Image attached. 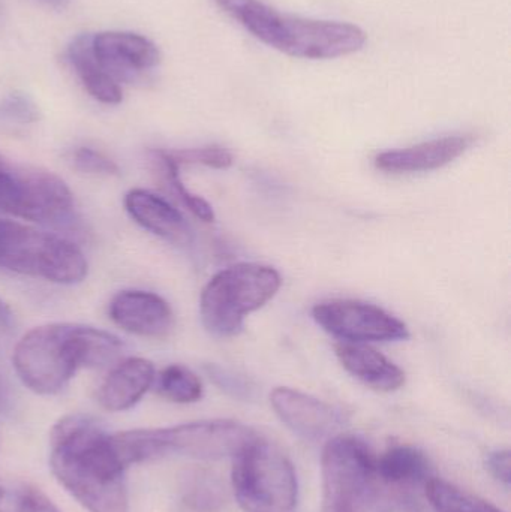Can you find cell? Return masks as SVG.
<instances>
[{
	"label": "cell",
	"instance_id": "1",
	"mask_svg": "<svg viewBox=\"0 0 511 512\" xmlns=\"http://www.w3.org/2000/svg\"><path fill=\"white\" fill-rule=\"evenodd\" d=\"M54 477L89 512H129L125 465L113 438L86 415L59 420L50 435Z\"/></svg>",
	"mask_w": 511,
	"mask_h": 512
},
{
	"label": "cell",
	"instance_id": "2",
	"mask_svg": "<svg viewBox=\"0 0 511 512\" xmlns=\"http://www.w3.org/2000/svg\"><path fill=\"white\" fill-rule=\"evenodd\" d=\"M123 343L108 331L89 325H41L21 337L12 363L24 385L33 393H60L83 367L98 369L119 360Z\"/></svg>",
	"mask_w": 511,
	"mask_h": 512
},
{
	"label": "cell",
	"instance_id": "3",
	"mask_svg": "<svg viewBox=\"0 0 511 512\" xmlns=\"http://www.w3.org/2000/svg\"><path fill=\"white\" fill-rule=\"evenodd\" d=\"M248 32L281 53L299 59L350 56L365 47V30L342 21L312 20L285 14L261 0H216Z\"/></svg>",
	"mask_w": 511,
	"mask_h": 512
},
{
	"label": "cell",
	"instance_id": "4",
	"mask_svg": "<svg viewBox=\"0 0 511 512\" xmlns=\"http://www.w3.org/2000/svg\"><path fill=\"white\" fill-rule=\"evenodd\" d=\"M257 433L230 420L195 421L168 429H137L113 435V444L128 468L168 454L215 460L234 457Z\"/></svg>",
	"mask_w": 511,
	"mask_h": 512
},
{
	"label": "cell",
	"instance_id": "5",
	"mask_svg": "<svg viewBox=\"0 0 511 512\" xmlns=\"http://www.w3.org/2000/svg\"><path fill=\"white\" fill-rule=\"evenodd\" d=\"M392 487L378 471L377 456L356 436L327 442L323 453V512H386Z\"/></svg>",
	"mask_w": 511,
	"mask_h": 512
},
{
	"label": "cell",
	"instance_id": "6",
	"mask_svg": "<svg viewBox=\"0 0 511 512\" xmlns=\"http://www.w3.org/2000/svg\"><path fill=\"white\" fill-rule=\"evenodd\" d=\"M281 285L278 270L257 262H240L219 271L201 292L204 328L221 339L237 336L246 316L269 303Z\"/></svg>",
	"mask_w": 511,
	"mask_h": 512
},
{
	"label": "cell",
	"instance_id": "7",
	"mask_svg": "<svg viewBox=\"0 0 511 512\" xmlns=\"http://www.w3.org/2000/svg\"><path fill=\"white\" fill-rule=\"evenodd\" d=\"M0 268L59 285L86 279L89 264L69 240L0 218Z\"/></svg>",
	"mask_w": 511,
	"mask_h": 512
},
{
	"label": "cell",
	"instance_id": "8",
	"mask_svg": "<svg viewBox=\"0 0 511 512\" xmlns=\"http://www.w3.org/2000/svg\"><path fill=\"white\" fill-rule=\"evenodd\" d=\"M234 496L245 512H294L299 484L293 463L260 436L233 457Z\"/></svg>",
	"mask_w": 511,
	"mask_h": 512
},
{
	"label": "cell",
	"instance_id": "9",
	"mask_svg": "<svg viewBox=\"0 0 511 512\" xmlns=\"http://www.w3.org/2000/svg\"><path fill=\"white\" fill-rule=\"evenodd\" d=\"M0 213L36 224L62 225L74 213V198L56 174L15 164L0 153Z\"/></svg>",
	"mask_w": 511,
	"mask_h": 512
},
{
	"label": "cell",
	"instance_id": "10",
	"mask_svg": "<svg viewBox=\"0 0 511 512\" xmlns=\"http://www.w3.org/2000/svg\"><path fill=\"white\" fill-rule=\"evenodd\" d=\"M315 322L342 342H398L410 337L407 324L375 304L330 300L312 310Z\"/></svg>",
	"mask_w": 511,
	"mask_h": 512
},
{
	"label": "cell",
	"instance_id": "11",
	"mask_svg": "<svg viewBox=\"0 0 511 512\" xmlns=\"http://www.w3.org/2000/svg\"><path fill=\"white\" fill-rule=\"evenodd\" d=\"M93 51L105 71L119 83L137 80L161 62L158 47L138 33H96L93 35Z\"/></svg>",
	"mask_w": 511,
	"mask_h": 512
},
{
	"label": "cell",
	"instance_id": "12",
	"mask_svg": "<svg viewBox=\"0 0 511 512\" xmlns=\"http://www.w3.org/2000/svg\"><path fill=\"white\" fill-rule=\"evenodd\" d=\"M111 321L129 334L140 337H165L174 325L170 304L155 292L126 289L111 298Z\"/></svg>",
	"mask_w": 511,
	"mask_h": 512
},
{
	"label": "cell",
	"instance_id": "13",
	"mask_svg": "<svg viewBox=\"0 0 511 512\" xmlns=\"http://www.w3.org/2000/svg\"><path fill=\"white\" fill-rule=\"evenodd\" d=\"M270 402L276 415L303 438H324L338 427L339 414L332 406L293 388H275Z\"/></svg>",
	"mask_w": 511,
	"mask_h": 512
},
{
	"label": "cell",
	"instance_id": "14",
	"mask_svg": "<svg viewBox=\"0 0 511 512\" xmlns=\"http://www.w3.org/2000/svg\"><path fill=\"white\" fill-rule=\"evenodd\" d=\"M473 143L470 135L437 138L407 149L381 153L375 158V165L378 170L393 174L438 170L464 155Z\"/></svg>",
	"mask_w": 511,
	"mask_h": 512
},
{
	"label": "cell",
	"instance_id": "15",
	"mask_svg": "<svg viewBox=\"0 0 511 512\" xmlns=\"http://www.w3.org/2000/svg\"><path fill=\"white\" fill-rule=\"evenodd\" d=\"M125 209L149 233L173 245H191L192 233L188 222L176 207L159 195L146 189H132L125 195Z\"/></svg>",
	"mask_w": 511,
	"mask_h": 512
},
{
	"label": "cell",
	"instance_id": "16",
	"mask_svg": "<svg viewBox=\"0 0 511 512\" xmlns=\"http://www.w3.org/2000/svg\"><path fill=\"white\" fill-rule=\"evenodd\" d=\"M156 370L152 361L131 357L117 363L98 390V402L110 412L134 408L155 384Z\"/></svg>",
	"mask_w": 511,
	"mask_h": 512
},
{
	"label": "cell",
	"instance_id": "17",
	"mask_svg": "<svg viewBox=\"0 0 511 512\" xmlns=\"http://www.w3.org/2000/svg\"><path fill=\"white\" fill-rule=\"evenodd\" d=\"M336 357L350 375L372 390L392 393L404 387V370L371 346L341 342L336 345Z\"/></svg>",
	"mask_w": 511,
	"mask_h": 512
},
{
	"label": "cell",
	"instance_id": "18",
	"mask_svg": "<svg viewBox=\"0 0 511 512\" xmlns=\"http://www.w3.org/2000/svg\"><path fill=\"white\" fill-rule=\"evenodd\" d=\"M69 62L80 78L84 89L96 101L107 105H117L122 102L123 92L119 81L114 80L104 66L99 63L93 51V35L84 33L72 39L68 48Z\"/></svg>",
	"mask_w": 511,
	"mask_h": 512
},
{
	"label": "cell",
	"instance_id": "19",
	"mask_svg": "<svg viewBox=\"0 0 511 512\" xmlns=\"http://www.w3.org/2000/svg\"><path fill=\"white\" fill-rule=\"evenodd\" d=\"M377 463L381 478L392 489L419 486L431 478L428 457L411 445L389 448L383 456L377 457Z\"/></svg>",
	"mask_w": 511,
	"mask_h": 512
},
{
	"label": "cell",
	"instance_id": "20",
	"mask_svg": "<svg viewBox=\"0 0 511 512\" xmlns=\"http://www.w3.org/2000/svg\"><path fill=\"white\" fill-rule=\"evenodd\" d=\"M425 489L426 498L435 512H503L491 502L440 478H429Z\"/></svg>",
	"mask_w": 511,
	"mask_h": 512
},
{
	"label": "cell",
	"instance_id": "21",
	"mask_svg": "<svg viewBox=\"0 0 511 512\" xmlns=\"http://www.w3.org/2000/svg\"><path fill=\"white\" fill-rule=\"evenodd\" d=\"M153 385H156L159 396L180 405L198 402L203 397L200 378L182 364H171L162 369Z\"/></svg>",
	"mask_w": 511,
	"mask_h": 512
},
{
	"label": "cell",
	"instance_id": "22",
	"mask_svg": "<svg viewBox=\"0 0 511 512\" xmlns=\"http://www.w3.org/2000/svg\"><path fill=\"white\" fill-rule=\"evenodd\" d=\"M152 156L153 162L158 165V170L161 171L162 176H164L165 182L170 186L174 195L182 201L183 206L191 210L201 221H215V212H213L212 206H210L204 198L192 194V192L183 185L182 179H180V167L171 159L167 150H155V152H152Z\"/></svg>",
	"mask_w": 511,
	"mask_h": 512
},
{
	"label": "cell",
	"instance_id": "23",
	"mask_svg": "<svg viewBox=\"0 0 511 512\" xmlns=\"http://www.w3.org/2000/svg\"><path fill=\"white\" fill-rule=\"evenodd\" d=\"M0 512H60L36 487L23 481H0Z\"/></svg>",
	"mask_w": 511,
	"mask_h": 512
},
{
	"label": "cell",
	"instance_id": "24",
	"mask_svg": "<svg viewBox=\"0 0 511 512\" xmlns=\"http://www.w3.org/2000/svg\"><path fill=\"white\" fill-rule=\"evenodd\" d=\"M186 504L198 511H215L221 507L222 489L209 472H192L186 480Z\"/></svg>",
	"mask_w": 511,
	"mask_h": 512
},
{
	"label": "cell",
	"instance_id": "25",
	"mask_svg": "<svg viewBox=\"0 0 511 512\" xmlns=\"http://www.w3.org/2000/svg\"><path fill=\"white\" fill-rule=\"evenodd\" d=\"M168 152V150H167ZM177 165H206L210 168L225 170L233 164V155L224 147L209 146L201 149L171 150L168 152Z\"/></svg>",
	"mask_w": 511,
	"mask_h": 512
},
{
	"label": "cell",
	"instance_id": "26",
	"mask_svg": "<svg viewBox=\"0 0 511 512\" xmlns=\"http://www.w3.org/2000/svg\"><path fill=\"white\" fill-rule=\"evenodd\" d=\"M72 165L75 170L93 176H119L120 168L105 153L90 147H80L72 153Z\"/></svg>",
	"mask_w": 511,
	"mask_h": 512
},
{
	"label": "cell",
	"instance_id": "27",
	"mask_svg": "<svg viewBox=\"0 0 511 512\" xmlns=\"http://www.w3.org/2000/svg\"><path fill=\"white\" fill-rule=\"evenodd\" d=\"M0 113L8 119L23 123L36 122L39 117L35 102L23 93H11L5 98L0 105Z\"/></svg>",
	"mask_w": 511,
	"mask_h": 512
},
{
	"label": "cell",
	"instance_id": "28",
	"mask_svg": "<svg viewBox=\"0 0 511 512\" xmlns=\"http://www.w3.org/2000/svg\"><path fill=\"white\" fill-rule=\"evenodd\" d=\"M486 468L495 480L500 481L506 487L510 486L511 462L509 450L494 451V453L489 454L488 459H486Z\"/></svg>",
	"mask_w": 511,
	"mask_h": 512
},
{
	"label": "cell",
	"instance_id": "29",
	"mask_svg": "<svg viewBox=\"0 0 511 512\" xmlns=\"http://www.w3.org/2000/svg\"><path fill=\"white\" fill-rule=\"evenodd\" d=\"M9 316H11V313H9L8 307L0 300V330H3L9 324Z\"/></svg>",
	"mask_w": 511,
	"mask_h": 512
},
{
	"label": "cell",
	"instance_id": "30",
	"mask_svg": "<svg viewBox=\"0 0 511 512\" xmlns=\"http://www.w3.org/2000/svg\"><path fill=\"white\" fill-rule=\"evenodd\" d=\"M38 2L44 3V5L51 6V8L63 9L69 5L71 0H38Z\"/></svg>",
	"mask_w": 511,
	"mask_h": 512
},
{
	"label": "cell",
	"instance_id": "31",
	"mask_svg": "<svg viewBox=\"0 0 511 512\" xmlns=\"http://www.w3.org/2000/svg\"><path fill=\"white\" fill-rule=\"evenodd\" d=\"M3 399H5V387H3V379L0 375V406H2Z\"/></svg>",
	"mask_w": 511,
	"mask_h": 512
},
{
	"label": "cell",
	"instance_id": "32",
	"mask_svg": "<svg viewBox=\"0 0 511 512\" xmlns=\"http://www.w3.org/2000/svg\"><path fill=\"white\" fill-rule=\"evenodd\" d=\"M0 14H2V6H0Z\"/></svg>",
	"mask_w": 511,
	"mask_h": 512
}]
</instances>
